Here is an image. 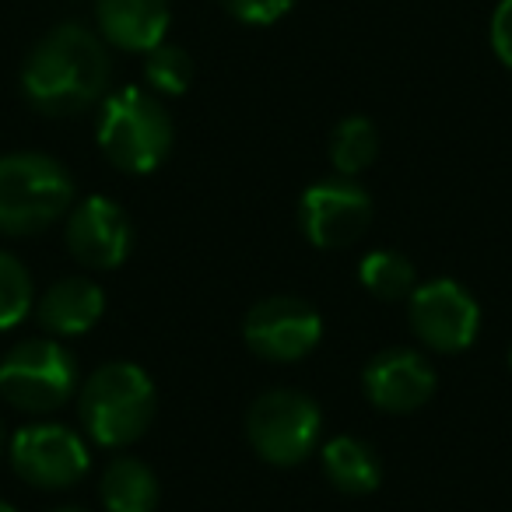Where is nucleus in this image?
Masks as SVG:
<instances>
[{
    "label": "nucleus",
    "mask_w": 512,
    "mask_h": 512,
    "mask_svg": "<svg viewBox=\"0 0 512 512\" xmlns=\"http://www.w3.org/2000/svg\"><path fill=\"white\" fill-rule=\"evenodd\" d=\"M109 43L81 22L53 25L22 64V95L43 116H78L109 95Z\"/></svg>",
    "instance_id": "f257e3e1"
},
{
    "label": "nucleus",
    "mask_w": 512,
    "mask_h": 512,
    "mask_svg": "<svg viewBox=\"0 0 512 512\" xmlns=\"http://www.w3.org/2000/svg\"><path fill=\"white\" fill-rule=\"evenodd\" d=\"M176 127L165 102L148 88H116L102 99L99 148L109 165L130 176H148L169 158Z\"/></svg>",
    "instance_id": "f03ea898"
},
{
    "label": "nucleus",
    "mask_w": 512,
    "mask_h": 512,
    "mask_svg": "<svg viewBox=\"0 0 512 512\" xmlns=\"http://www.w3.org/2000/svg\"><path fill=\"white\" fill-rule=\"evenodd\" d=\"M74 207V179L43 151L0 155V235H39Z\"/></svg>",
    "instance_id": "7ed1b4c3"
},
{
    "label": "nucleus",
    "mask_w": 512,
    "mask_h": 512,
    "mask_svg": "<svg viewBox=\"0 0 512 512\" xmlns=\"http://www.w3.org/2000/svg\"><path fill=\"white\" fill-rule=\"evenodd\" d=\"M81 421L99 446L123 449L151 428L158 411V390L134 362H109L81 386Z\"/></svg>",
    "instance_id": "20e7f679"
},
{
    "label": "nucleus",
    "mask_w": 512,
    "mask_h": 512,
    "mask_svg": "<svg viewBox=\"0 0 512 512\" xmlns=\"http://www.w3.org/2000/svg\"><path fill=\"white\" fill-rule=\"evenodd\" d=\"M78 390V358L60 341L32 337L0 358V397L29 414H50Z\"/></svg>",
    "instance_id": "39448f33"
},
{
    "label": "nucleus",
    "mask_w": 512,
    "mask_h": 512,
    "mask_svg": "<svg viewBox=\"0 0 512 512\" xmlns=\"http://www.w3.org/2000/svg\"><path fill=\"white\" fill-rule=\"evenodd\" d=\"M323 414L302 390H267L246 414V439L274 467H299L320 446Z\"/></svg>",
    "instance_id": "423d86ee"
},
{
    "label": "nucleus",
    "mask_w": 512,
    "mask_h": 512,
    "mask_svg": "<svg viewBox=\"0 0 512 512\" xmlns=\"http://www.w3.org/2000/svg\"><path fill=\"white\" fill-rule=\"evenodd\" d=\"M411 330L425 348L442 351V355H456L474 344L477 330H481V306L477 299L453 278H435L425 281L411 292Z\"/></svg>",
    "instance_id": "0eeeda50"
},
{
    "label": "nucleus",
    "mask_w": 512,
    "mask_h": 512,
    "mask_svg": "<svg viewBox=\"0 0 512 512\" xmlns=\"http://www.w3.org/2000/svg\"><path fill=\"white\" fill-rule=\"evenodd\" d=\"M299 225L313 246L344 249L372 225V197L358 179L330 176L313 183L299 200Z\"/></svg>",
    "instance_id": "6e6552de"
},
{
    "label": "nucleus",
    "mask_w": 512,
    "mask_h": 512,
    "mask_svg": "<svg viewBox=\"0 0 512 512\" xmlns=\"http://www.w3.org/2000/svg\"><path fill=\"white\" fill-rule=\"evenodd\" d=\"M249 351L264 362H299L309 351H316L323 337V320L306 299L295 295H271L256 302L242 323Z\"/></svg>",
    "instance_id": "1a4fd4ad"
},
{
    "label": "nucleus",
    "mask_w": 512,
    "mask_h": 512,
    "mask_svg": "<svg viewBox=\"0 0 512 512\" xmlns=\"http://www.w3.org/2000/svg\"><path fill=\"white\" fill-rule=\"evenodd\" d=\"M11 467L22 481L46 491L74 488L88 474V446L67 425H29L18 428L8 446Z\"/></svg>",
    "instance_id": "9d476101"
},
{
    "label": "nucleus",
    "mask_w": 512,
    "mask_h": 512,
    "mask_svg": "<svg viewBox=\"0 0 512 512\" xmlns=\"http://www.w3.org/2000/svg\"><path fill=\"white\" fill-rule=\"evenodd\" d=\"M67 249L92 271H113L134 249V225L113 197H85L67 214Z\"/></svg>",
    "instance_id": "9b49d317"
},
{
    "label": "nucleus",
    "mask_w": 512,
    "mask_h": 512,
    "mask_svg": "<svg viewBox=\"0 0 512 512\" xmlns=\"http://www.w3.org/2000/svg\"><path fill=\"white\" fill-rule=\"evenodd\" d=\"M365 397L386 414H411L435 393V369L414 348H386L362 372Z\"/></svg>",
    "instance_id": "f8f14e48"
},
{
    "label": "nucleus",
    "mask_w": 512,
    "mask_h": 512,
    "mask_svg": "<svg viewBox=\"0 0 512 512\" xmlns=\"http://www.w3.org/2000/svg\"><path fill=\"white\" fill-rule=\"evenodd\" d=\"M95 25L116 50L148 53L169 36L172 8L169 0H95Z\"/></svg>",
    "instance_id": "ddd939ff"
},
{
    "label": "nucleus",
    "mask_w": 512,
    "mask_h": 512,
    "mask_svg": "<svg viewBox=\"0 0 512 512\" xmlns=\"http://www.w3.org/2000/svg\"><path fill=\"white\" fill-rule=\"evenodd\" d=\"M39 323L57 337L88 334L106 313V295L88 278H60L39 299Z\"/></svg>",
    "instance_id": "4468645a"
},
{
    "label": "nucleus",
    "mask_w": 512,
    "mask_h": 512,
    "mask_svg": "<svg viewBox=\"0 0 512 512\" xmlns=\"http://www.w3.org/2000/svg\"><path fill=\"white\" fill-rule=\"evenodd\" d=\"M323 474L344 495H372L383 481V460L369 442L337 435L323 446Z\"/></svg>",
    "instance_id": "2eb2a0df"
},
{
    "label": "nucleus",
    "mask_w": 512,
    "mask_h": 512,
    "mask_svg": "<svg viewBox=\"0 0 512 512\" xmlns=\"http://www.w3.org/2000/svg\"><path fill=\"white\" fill-rule=\"evenodd\" d=\"M102 505L106 512H155L162 488L155 470L137 456H116L102 474Z\"/></svg>",
    "instance_id": "dca6fc26"
},
{
    "label": "nucleus",
    "mask_w": 512,
    "mask_h": 512,
    "mask_svg": "<svg viewBox=\"0 0 512 512\" xmlns=\"http://www.w3.org/2000/svg\"><path fill=\"white\" fill-rule=\"evenodd\" d=\"M379 158V130L369 116H344L330 134V165L337 176H362Z\"/></svg>",
    "instance_id": "f3484780"
},
{
    "label": "nucleus",
    "mask_w": 512,
    "mask_h": 512,
    "mask_svg": "<svg viewBox=\"0 0 512 512\" xmlns=\"http://www.w3.org/2000/svg\"><path fill=\"white\" fill-rule=\"evenodd\" d=\"M358 281L369 288L376 299L383 302H400L411 299V292L418 288V271L397 249H372L369 256H362L358 264Z\"/></svg>",
    "instance_id": "a211bd4d"
},
{
    "label": "nucleus",
    "mask_w": 512,
    "mask_h": 512,
    "mask_svg": "<svg viewBox=\"0 0 512 512\" xmlns=\"http://www.w3.org/2000/svg\"><path fill=\"white\" fill-rule=\"evenodd\" d=\"M144 85L158 99H176L186 95L193 85V57L176 43H158L155 50L144 53Z\"/></svg>",
    "instance_id": "6ab92c4d"
},
{
    "label": "nucleus",
    "mask_w": 512,
    "mask_h": 512,
    "mask_svg": "<svg viewBox=\"0 0 512 512\" xmlns=\"http://www.w3.org/2000/svg\"><path fill=\"white\" fill-rule=\"evenodd\" d=\"M36 285H32L29 267L15 253L0 249V330H11L29 316Z\"/></svg>",
    "instance_id": "aec40b11"
},
{
    "label": "nucleus",
    "mask_w": 512,
    "mask_h": 512,
    "mask_svg": "<svg viewBox=\"0 0 512 512\" xmlns=\"http://www.w3.org/2000/svg\"><path fill=\"white\" fill-rule=\"evenodd\" d=\"M218 4L235 22L256 25V29H267V25L281 22L295 8V0H218Z\"/></svg>",
    "instance_id": "412c9836"
},
{
    "label": "nucleus",
    "mask_w": 512,
    "mask_h": 512,
    "mask_svg": "<svg viewBox=\"0 0 512 512\" xmlns=\"http://www.w3.org/2000/svg\"><path fill=\"white\" fill-rule=\"evenodd\" d=\"M488 39H491V50H495L498 64H502L505 71H512V0H498L495 4Z\"/></svg>",
    "instance_id": "4be33fe9"
},
{
    "label": "nucleus",
    "mask_w": 512,
    "mask_h": 512,
    "mask_svg": "<svg viewBox=\"0 0 512 512\" xmlns=\"http://www.w3.org/2000/svg\"><path fill=\"white\" fill-rule=\"evenodd\" d=\"M8 428H4V421H0V460H4V453H8Z\"/></svg>",
    "instance_id": "5701e85b"
},
{
    "label": "nucleus",
    "mask_w": 512,
    "mask_h": 512,
    "mask_svg": "<svg viewBox=\"0 0 512 512\" xmlns=\"http://www.w3.org/2000/svg\"><path fill=\"white\" fill-rule=\"evenodd\" d=\"M0 512H15V505H8V502H0Z\"/></svg>",
    "instance_id": "b1692460"
},
{
    "label": "nucleus",
    "mask_w": 512,
    "mask_h": 512,
    "mask_svg": "<svg viewBox=\"0 0 512 512\" xmlns=\"http://www.w3.org/2000/svg\"><path fill=\"white\" fill-rule=\"evenodd\" d=\"M53 512H85V509H53Z\"/></svg>",
    "instance_id": "393cba45"
},
{
    "label": "nucleus",
    "mask_w": 512,
    "mask_h": 512,
    "mask_svg": "<svg viewBox=\"0 0 512 512\" xmlns=\"http://www.w3.org/2000/svg\"><path fill=\"white\" fill-rule=\"evenodd\" d=\"M509 365H512V348H509Z\"/></svg>",
    "instance_id": "a878e982"
}]
</instances>
